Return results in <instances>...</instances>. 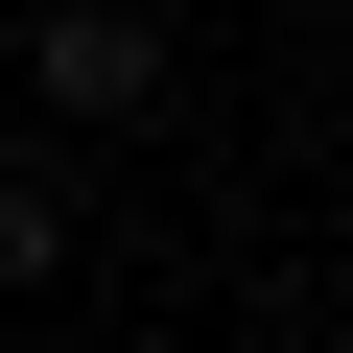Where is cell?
I'll return each instance as SVG.
<instances>
[{"label": "cell", "instance_id": "obj_1", "mask_svg": "<svg viewBox=\"0 0 353 353\" xmlns=\"http://www.w3.org/2000/svg\"><path fill=\"white\" fill-rule=\"evenodd\" d=\"M24 71H48V118H165V24H141V0H48V24H24Z\"/></svg>", "mask_w": 353, "mask_h": 353}, {"label": "cell", "instance_id": "obj_2", "mask_svg": "<svg viewBox=\"0 0 353 353\" xmlns=\"http://www.w3.org/2000/svg\"><path fill=\"white\" fill-rule=\"evenodd\" d=\"M71 259V165H24V141H0V283H48Z\"/></svg>", "mask_w": 353, "mask_h": 353}]
</instances>
